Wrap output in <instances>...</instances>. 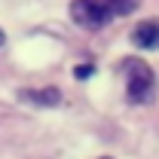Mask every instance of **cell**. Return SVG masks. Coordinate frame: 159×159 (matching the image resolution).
Here are the masks:
<instances>
[{"mask_svg": "<svg viewBox=\"0 0 159 159\" xmlns=\"http://www.w3.org/2000/svg\"><path fill=\"white\" fill-rule=\"evenodd\" d=\"M19 95H21V101H31V104H40V107H58L61 104L58 89H25Z\"/></svg>", "mask_w": 159, "mask_h": 159, "instance_id": "4", "label": "cell"}, {"mask_svg": "<svg viewBox=\"0 0 159 159\" xmlns=\"http://www.w3.org/2000/svg\"><path fill=\"white\" fill-rule=\"evenodd\" d=\"M107 9H110V16H125V12H132L135 9V3L138 0H101Z\"/></svg>", "mask_w": 159, "mask_h": 159, "instance_id": "5", "label": "cell"}, {"mask_svg": "<svg viewBox=\"0 0 159 159\" xmlns=\"http://www.w3.org/2000/svg\"><path fill=\"white\" fill-rule=\"evenodd\" d=\"M122 77H125V95L132 104H150L156 95V74L150 70L147 61L122 58Z\"/></svg>", "mask_w": 159, "mask_h": 159, "instance_id": "1", "label": "cell"}, {"mask_svg": "<svg viewBox=\"0 0 159 159\" xmlns=\"http://www.w3.org/2000/svg\"><path fill=\"white\" fill-rule=\"evenodd\" d=\"M70 19L83 31H101L110 21V9L101 0H74L70 3Z\"/></svg>", "mask_w": 159, "mask_h": 159, "instance_id": "2", "label": "cell"}, {"mask_svg": "<svg viewBox=\"0 0 159 159\" xmlns=\"http://www.w3.org/2000/svg\"><path fill=\"white\" fill-rule=\"evenodd\" d=\"M132 43H135L138 49H156V43H159V21L156 19L141 21L138 28L132 31Z\"/></svg>", "mask_w": 159, "mask_h": 159, "instance_id": "3", "label": "cell"}, {"mask_svg": "<svg viewBox=\"0 0 159 159\" xmlns=\"http://www.w3.org/2000/svg\"><path fill=\"white\" fill-rule=\"evenodd\" d=\"M92 74H95L92 64H77V67H74V77H77V80H89Z\"/></svg>", "mask_w": 159, "mask_h": 159, "instance_id": "6", "label": "cell"}, {"mask_svg": "<svg viewBox=\"0 0 159 159\" xmlns=\"http://www.w3.org/2000/svg\"><path fill=\"white\" fill-rule=\"evenodd\" d=\"M3 43H6V37H3V31H0V46H3Z\"/></svg>", "mask_w": 159, "mask_h": 159, "instance_id": "7", "label": "cell"}]
</instances>
